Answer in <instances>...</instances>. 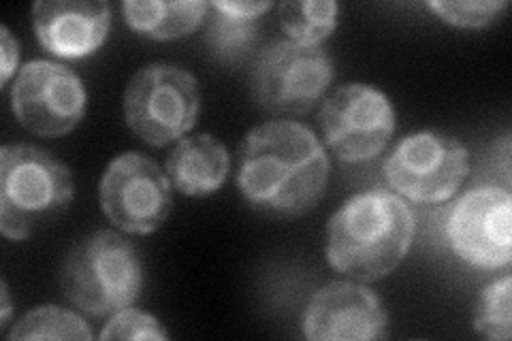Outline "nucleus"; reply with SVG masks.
<instances>
[{"label":"nucleus","instance_id":"nucleus-1","mask_svg":"<svg viewBox=\"0 0 512 341\" xmlns=\"http://www.w3.org/2000/svg\"><path fill=\"white\" fill-rule=\"evenodd\" d=\"M327 182L329 158L308 126L271 120L246 135L239 150L237 186L261 214H306L325 194Z\"/></svg>","mask_w":512,"mask_h":341},{"label":"nucleus","instance_id":"nucleus-2","mask_svg":"<svg viewBox=\"0 0 512 341\" xmlns=\"http://www.w3.org/2000/svg\"><path fill=\"white\" fill-rule=\"evenodd\" d=\"M416 220L404 199L367 190L348 199L327 224L329 265L359 282H376L404 261Z\"/></svg>","mask_w":512,"mask_h":341},{"label":"nucleus","instance_id":"nucleus-3","mask_svg":"<svg viewBox=\"0 0 512 341\" xmlns=\"http://www.w3.org/2000/svg\"><path fill=\"white\" fill-rule=\"evenodd\" d=\"M73 197V173L54 154L30 143L0 150V231L7 239H28L56 220Z\"/></svg>","mask_w":512,"mask_h":341},{"label":"nucleus","instance_id":"nucleus-4","mask_svg":"<svg viewBox=\"0 0 512 341\" xmlns=\"http://www.w3.org/2000/svg\"><path fill=\"white\" fill-rule=\"evenodd\" d=\"M64 297L90 316H114L139 297L143 265L137 248L114 231H96L62 263Z\"/></svg>","mask_w":512,"mask_h":341},{"label":"nucleus","instance_id":"nucleus-5","mask_svg":"<svg viewBox=\"0 0 512 341\" xmlns=\"http://www.w3.org/2000/svg\"><path fill=\"white\" fill-rule=\"evenodd\" d=\"M199 111V81L175 64H148L133 75L124 92L126 124L154 148L186 135L197 124Z\"/></svg>","mask_w":512,"mask_h":341},{"label":"nucleus","instance_id":"nucleus-6","mask_svg":"<svg viewBox=\"0 0 512 341\" xmlns=\"http://www.w3.org/2000/svg\"><path fill=\"white\" fill-rule=\"evenodd\" d=\"M331 81L333 62L323 47L291 39L267 45L252 69L254 99L278 116H306Z\"/></svg>","mask_w":512,"mask_h":341},{"label":"nucleus","instance_id":"nucleus-7","mask_svg":"<svg viewBox=\"0 0 512 341\" xmlns=\"http://www.w3.org/2000/svg\"><path fill=\"white\" fill-rule=\"evenodd\" d=\"M470 152L459 139L440 131L404 137L384 162L387 182L414 203H442L466 182Z\"/></svg>","mask_w":512,"mask_h":341},{"label":"nucleus","instance_id":"nucleus-8","mask_svg":"<svg viewBox=\"0 0 512 341\" xmlns=\"http://www.w3.org/2000/svg\"><path fill=\"white\" fill-rule=\"evenodd\" d=\"M107 220L131 235H150L165 224L171 211V184L156 162L137 152L109 162L99 186Z\"/></svg>","mask_w":512,"mask_h":341},{"label":"nucleus","instance_id":"nucleus-9","mask_svg":"<svg viewBox=\"0 0 512 341\" xmlns=\"http://www.w3.org/2000/svg\"><path fill=\"white\" fill-rule=\"evenodd\" d=\"M329 148L346 162H365L387 148L395 133V111L387 94L370 84H344L320 109Z\"/></svg>","mask_w":512,"mask_h":341},{"label":"nucleus","instance_id":"nucleus-10","mask_svg":"<svg viewBox=\"0 0 512 341\" xmlns=\"http://www.w3.org/2000/svg\"><path fill=\"white\" fill-rule=\"evenodd\" d=\"M88 94L77 73L50 60L28 62L11 90L15 118L28 133L62 137L82 122Z\"/></svg>","mask_w":512,"mask_h":341},{"label":"nucleus","instance_id":"nucleus-11","mask_svg":"<svg viewBox=\"0 0 512 341\" xmlns=\"http://www.w3.org/2000/svg\"><path fill=\"white\" fill-rule=\"evenodd\" d=\"M512 197L506 188L478 186L455 203L446 237L455 254L480 269H502L512 258Z\"/></svg>","mask_w":512,"mask_h":341},{"label":"nucleus","instance_id":"nucleus-12","mask_svg":"<svg viewBox=\"0 0 512 341\" xmlns=\"http://www.w3.org/2000/svg\"><path fill=\"white\" fill-rule=\"evenodd\" d=\"M389 318L374 290L355 282L320 288L303 314V335L312 341L384 339Z\"/></svg>","mask_w":512,"mask_h":341},{"label":"nucleus","instance_id":"nucleus-13","mask_svg":"<svg viewBox=\"0 0 512 341\" xmlns=\"http://www.w3.org/2000/svg\"><path fill=\"white\" fill-rule=\"evenodd\" d=\"M32 24L43 50L58 58L79 60L105 43L111 11L107 3L96 0H39L32 5Z\"/></svg>","mask_w":512,"mask_h":341},{"label":"nucleus","instance_id":"nucleus-14","mask_svg":"<svg viewBox=\"0 0 512 341\" xmlns=\"http://www.w3.org/2000/svg\"><path fill=\"white\" fill-rule=\"evenodd\" d=\"M231 158L212 135L182 139L167 156L171 184L188 197H207L216 192L229 175Z\"/></svg>","mask_w":512,"mask_h":341},{"label":"nucleus","instance_id":"nucleus-15","mask_svg":"<svg viewBox=\"0 0 512 341\" xmlns=\"http://www.w3.org/2000/svg\"><path fill=\"white\" fill-rule=\"evenodd\" d=\"M207 22V43L220 62L237 64L259 43L261 15L271 9L265 0H216Z\"/></svg>","mask_w":512,"mask_h":341},{"label":"nucleus","instance_id":"nucleus-16","mask_svg":"<svg viewBox=\"0 0 512 341\" xmlns=\"http://www.w3.org/2000/svg\"><path fill=\"white\" fill-rule=\"evenodd\" d=\"M207 9H210V5L201 3V0H178V3L126 0L122 7L126 24L135 32H141V35L156 41L190 35L205 20Z\"/></svg>","mask_w":512,"mask_h":341},{"label":"nucleus","instance_id":"nucleus-17","mask_svg":"<svg viewBox=\"0 0 512 341\" xmlns=\"http://www.w3.org/2000/svg\"><path fill=\"white\" fill-rule=\"evenodd\" d=\"M278 11L288 39L303 45L325 41L338 24V5L333 0H291Z\"/></svg>","mask_w":512,"mask_h":341},{"label":"nucleus","instance_id":"nucleus-18","mask_svg":"<svg viewBox=\"0 0 512 341\" xmlns=\"http://www.w3.org/2000/svg\"><path fill=\"white\" fill-rule=\"evenodd\" d=\"M11 339H77L88 341L92 333L88 324L77 314L62 310L58 305H43L28 312L13 324Z\"/></svg>","mask_w":512,"mask_h":341},{"label":"nucleus","instance_id":"nucleus-19","mask_svg":"<svg viewBox=\"0 0 512 341\" xmlns=\"http://www.w3.org/2000/svg\"><path fill=\"white\" fill-rule=\"evenodd\" d=\"M510 275L491 282L480 292L474 316V331L487 339L506 341L512 335V312H510Z\"/></svg>","mask_w":512,"mask_h":341},{"label":"nucleus","instance_id":"nucleus-20","mask_svg":"<svg viewBox=\"0 0 512 341\" xmlns=\"http://www.w3.org/2000/svg\"><path fill=\"white\" fill-rule=\"evenodd\" d=\"M438 18L459 28H483L500 18L506 0H461V3H429Z\"/></svg>","mask_w":512,"mask_h":341},{"label":"nucleus","instance_id":"nucleus-21","mask_svg":"<svg viewBox=\"0 0 512 341\" xmlns=\"http://www.w3.org/2000/svg\"><path fill=\"white\" fill-rule=\"evenodd\" d=\"M167 331L163 329L152 314H146L141 310H133V307H126V310L114 314L109 320L107 327L101 333V339H167Z\"/></svg>","mask_w":512,"mask_h":341},{"label":"nucleus","instance_id":"nucleus-22","mask_svg":"<svg viewBox=\"0 0 512 341\" xmlns=\"http://www.w3.org/2000/svg\"><path fill=\"white\" fill-rule=\"evenodd\" d=\"M0 50H3V86L9 84L11 75L18 71V60H20V45L13 39L7 26L0 28Z\"/></svg>","mask_w":512,"mask_h":341},{"label":"nucleus","instance_id":"nucleus-23","mask_svg":"<svg viewBox=\"0 0 512 341\" xmlns=\"http://www.w3.org/2000/svg\"><path fill=\"white\" fill-rule=\"evenodd\" d=\"M0 295H3V314H0V327H7V320L11 316V301H9V288L3 282V288H0Z\"/></svg>","mask_w":512,"mask_h":341}]
</instances>
